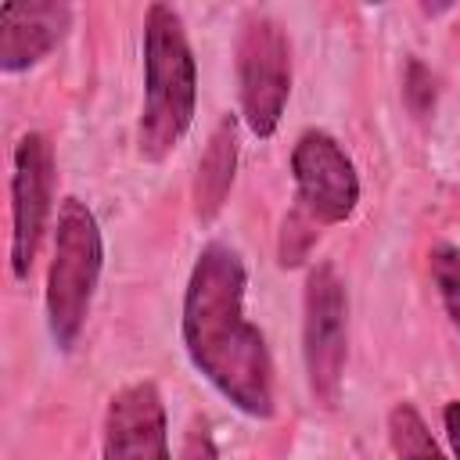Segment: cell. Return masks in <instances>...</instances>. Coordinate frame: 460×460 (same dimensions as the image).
Here are the masks:
<instances>
[{"label":"cell","mask_w":460,"mask_h":460,"mask_svg":"<svg viewBox=\"0 0 460 460\" xmlns=\"http://www.w3.org/2000/svg\"><path fill=\"white\" fill-rule=\"evenodd\" d=\"M244 262L230 244H205L183 291V345L194 370L241 413L273 417V363L244 316Z\"/></svg>","instance_id":"6da1fadb"},{"label":"cell","mask_w":460,"mask_h":460,"mask_svg":"<svg viewBox=\"0 0 460 460\" xmlns=\"http://www.w3.org/2000/svg\"><path fill=\"white\" fill-rule=\"evenodd\" d=\"M198 101V68L180 14L151 4L144 22V111L137 144L147 162H162L190 129Z\"/></svg>","instance_id":"7a4b0ae2"},{"label":"cell","mask_w":460,"mask_h":460,"mask_svg":"<svg viewBox=\"0 0 460 460\" xmlns=\"http://www.w3.org/2000/svg\"><path fill=\"white\" fill-rule=\"evenodd\" d=\"M104 248L93 212L79 198H65L54 226V255L47 270V327L61 352H68L86 323Z\"/></svg>","instance_id":"3957f363"},{"label":"cell","mask_w":460,"mask_h":460,"mask_svg":"<svg viewBox=\"0 0 460 460\" xmlns=\"http://www.w3.org/2000/svg\"><path fill=\"white\" fill-rule=\"evenodd\" d=\"M345 284L331 262H316L305 280V316H302V356L309 374V392L323 410L338 406L345 374Z\"/></svg>","instance_id":"277c9868"},{"label":"cell","mask_w":460,"mask_h":460,"mask_svg":"<svg viewBox=\"0 0 460 460\" xmlns=\"http://www.w3.org/2000/svg\"><path fill=\"white\" fill-rule=\"evenodd\" d=\"M241 115L255 137H273L291 93V47L273 18H252L237 40Z\"/></svg>","instance_id":"5b68a950"},{"label":"cell","mask_w":460,"mask_h":460,"mask_svg":"<svg viewBox=\"0 0 460 460\" xmlns=\"http://www.w3.org/2000/svg\"><path fill=\"white\" fill-rule=\"evenodd\" d=\"M50 187H54V147L43 133H25L14 144V172H11V270L18 280L29 277L40 237L47 230Z\"/></svg>","instance_id":"8992f818"},{"label":"cell","mask_w":460,"mask_h":460,"mask_svg":"<svg viewBox=\"0 0 460 460\" xmlns=\"http://www.w3.org/2000/svg\"><path fill=\"white\" fill-rule=\"evenodd\" d=\"M298 205L316 223H345L359 201V176L341 144L323 129H305L291 151Z\"/></svg>","instance_id":"52a82bcc"},{"label":"cell","mask_w":460,"mask_h":460,"mask_svg":"<svg viewBox=\"0 0 460 460\" xmlns=\"http://www.w3.org/2000/svg\"><path fill=\"white\" fill-rule=\"evenodd\" d=\"M104 460H169L165 406L151 381L126 385L104 413Z\"/></svg>","instance_id":"ba28073f"},{"label":"cell","mask_w":460,"mask_h":460,"mask_svg":"<svg viewBox=\"0 0 460 460\" xmlns=\"http://www.w3.org/2000/svg\"><path fill=\"white\" fill-rule=\"evenodd\" d=\"M72 7L61 0L0 4V68L22 72L43 61L68 32Z\"/></svg>","instance_id":"9c48e42d"},{"label":"cell","mask_w":460,"mask_h":460,"mask_svg":"<svg viewBox=\"0 0 460 460\" xmlns=\"http://www.w3.org/2000/svg\"><path fill=\"white\" fill-rule=\"evenodd\" d=\"M234 169H237V119L226 115L219 119V126L208 137V147L198 162V176H194V212L198 219H212L234 183Z\"/></svg>","instance_id":"30bf717a"},{"label":"cell","mask_w":460,"mask_h":460,"mask_svg":"<svg viewBox=\"0 0 460 460\" xmlns=\"http://www.w3.org/2000/svg\"><path fill=\"white\" fill-rule=\"evenodd\" d=\"M388 438H392V449H395L399 460H446L442 449L435 446L424 417L410 402L392 406V413H388Z\"/></svg>","instance_id":"8fae6325"},{"label":"cell","mask_w":460,"mask_h":460,"mask_svg":"<svg viewBox=\"0 0 460 460\" xmlns=\"http://www.w3.org/2000/svg\"><path fill=\"white\" fill-rule=\"evenodd\" d=\"M431 280L438 288V298H442L453 327L460 331V248H453L446 241L431 248Z\"/></svg>","instance_id":"7c38bea8"},{"label":"cell","mask_w":460,"mask_h":460,"mask_svg":"<svg viewBox=\"0 0 460 460\" xmlns=\"http://www.w3.org/2000/svg\"><path fill=\"white\" fill-rule=\"evenodd\" d=\"M320 223L302 208V205H295L288 216H284V226H280V266H298V262H305V255H309V248H313V241H316V230Z\"/></svg>","instance_id":"4fadbf2b"},{"label":"cell","mask_w":460,"mask_h":460,"mask_svg":"<svg viewBox=\"0 0 460 460\" xmlns=\"http://www.w3.org/2000/svg\"><path fill=\"white\" fill-rule=\"evenodd\" d=\"M402 101H406V108L417 115V119H424L428 111H431V104H435V79H431V72L413 58L410 65H406V79H402Z\"/></svg>","instance_id":"5bb4252c"},{"label":"cell","mask_w":460,"mask_h":460,"mask_svg":"<svg viewBox=\"0 0 460 460\" xmlns=\"http://www.w3.org/2000/svg\"><path fill=\"white\" fill-rule=\"evenodd\" d=\"M180 460H219L216 442H212V435H208L201 424H194V428L187 431L183 449H180Z\"/></svg>","instance_id":"9a60e30c"},{"label":"cell","mask_w":460,"mask_h":460,"mask_svg":"<svg viewBox=\"0 0 460 460\" xmlns=\"http://www.w3.org/2000/svg\"><path fill=\"white\" fill-rule=\"evenodd\" d=\"M442 424H446V438H449V446H453V456L460 460V399L446 402V410H442Z\"/></svg>","instance_id":"2e32d148"}]
</instances>
